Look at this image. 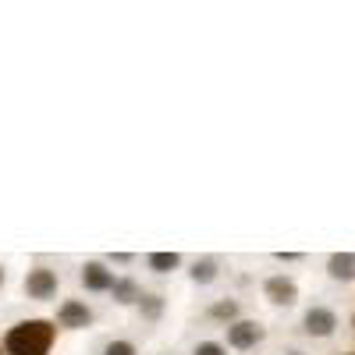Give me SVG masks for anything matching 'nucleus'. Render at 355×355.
Masks as SVG:
<instances>
[{
  "mask_svg": "<svg viewBox=\"0 0 355 355\" xmlns=\"http://www.w3.org/2000/svg\"><path fill=\"white\" fill-rule=\"evenodd\" d=\"M53 334L57 331L50 320H25L8 331L4 348H8V355H46L53 345Z\"/></svg>",
  "mask_w": 355,
  "mask_h": 355,
  "instance_id": "1",
  "label": "nucleus"
},
{
  "mask_svg": "<svg viewBox=\"0 0 355 355\" xmlns=\"http://www.w3.org/2000/svg\"><path fill=\"white\" fill-rule=\"evenodd\" d=\"M25 291H28V299H50V295L57 291V277H53V270H46V266H36V270H28V277H25Z\"/></svg>",
  "mask_w": 355,
  "mask_h": 355,
  "instance_id": "2",
  "label": "nucleus"
},
{
  "mask_svg": "<svg viewBox=\"0 0 355 355\" xmlns=\"http://www.w3.org/2000/svg\"><path fill=\"white\" fill-rule=\"evenodd\" d=\"M259 338H263V327L252 323V320H239V323H231V327H227V341L234 348H252Z\"/></svg>",
  "mask_w": 355,
  "mask_h": 355,
  "instance_id": "3",
  "label": "nucleus"
},
{
  "mask_svg": "<svg viewBox=\"0 0 355 355\" xmlns=\"http://www.w3.org/2000/svg\"><path fill=\"white\" fill-rule=\"evenodd\" d=\"M334 327H338V316H334L331 309L313 306V309L306 313V331H309V334H316V338H327V334H334Z\"/></svg>",
  "mask_w": 355,
  "mask_h": 355,
  "instance_id": "4",
  "label": "nucleus"
},
{
  "mask_svg": "<svg viewBox=\"0 0 355 355\" xmlns=\"http://www.w3.org/2000/svg\"><path fill=\"white\" fill-rule=\"evenodd\" d=\"M82 284H85L89 291H110L117 281H114V274L107 270L103 263H85V270H82Z\"/></svg>",
  "mask_w": 355,
  "mask_h": 355,
  "instance_id": "5",
  "label": "nucleus"
},
{
  "mask_svg": "<svg viewBox=\"0 0 355 355\" xmlns=\"http://www.w3.org/2000/svg\"><path fill=\"white\" fill-rule=\"evenodd\" d=\"M266 295H270V302H277V306H291L299 291H295L291 277H270L266 281Z\"/></svg>",
  "mask_w": 355,
  "mask_h": 355,
  "instance_id": "6",
  "label": "nucleus"
},
{
  "mask_svg": "<svg viewBox=\"0 0 355 355\" xmlns=\"http://www.w3.org/2000/svg\"><path fill=\"white\" fill-rule=\"evenodd\" d=\"M57 320H61V327H89V320H93V313H89L82 302H64L61 313H57Z\"/></svg>",
  "mask_w": 355,
  "mask_h": 355,
  "instance_id": "7",
  "label": "nucleus"
},
{
  "mask_svg": "<svg viewBox=\"0 0 355 355\" xmlns=\"http://www.w3.org/2000/svg\"><path fill=\"white\" fill-rule=\"evenodd\" d=\"M327 270L338 281H355V252H334L331 263H327Z\"/></svg>",
  "mask_w": 355,
  "mask_h": 355,
  "instance_id": "8",
  "label": "nucleus"
},
{
  "mask_svg": "<svg viewBox=\"0 0 355 355\" xmlns=\"http://www.w3.org/2000/svg\"><path fill=\"white\" fill-rule=\"evenodd\" d=\"M150 266H153V270H160V274H167V270H174V266H178V252H153L150 256Z\"/></svg>",
  "mask_w": 355,
  "mask_h": 355,
  "instance_id": "9",
  "label": "nucleus"
},
{
  "mask_svg": "<svg viewBox=\"0 0 355 355\" xmlns=\"http://www.w3.org/2000/svg\"><path fill=\"white\" fill-rule=\"evenodd\" d=\"M114 295H117L121 302H135V299H142L139 288H135L132 281H117V284H114Z\"/></svg>",
  "mask_w": 355,
  "mask_h": 355,
  "instance_id": "10",
  "label": "nucleus"
},
{
  "mask_svg": "<svg viewBox=\"0 0 355 355\" xmlns=\"http://www.w3.org/2000/svg\"><path fill=\"white\" fill-rule=\"evenodd\" d=\"M214 274H217V263H214V259L196 263V270H192V277H196V281H214Z\"/></svg>",
  "mask_w": 355,
  "mask_h": 355,
  "instance_id": "11",
  "label": "nucleus"
},
{
  "mask_svg": "<svg viewBox=\"0 0 355 355\" xmlns=\"http://www.w3.org/2000/svg\"><path fill=\"white\" fill-rule=\"evenodd\" d=\"M103 355H135V345H128V341H110Z\"/></svg>",
  "mask_w": 355,
  "mask_h": 355,
  "instance_id": "12",
  "label": "nucleus"
},
{
  "mask_svg": "<svg viewBox=\"0 0 355 355\" xmlns=\"http://www.w3.org/2000/svg\"><path fill=\"white\" fill-rule=\"evenodd\" d=\"M196 355H224V348H220L217 341H202V345L196 348Z\"/></svg>",
  "mask_w": 355,
  "mask_h": 355,
  "instance_id": "13",
  "label": "nucleus"
},
{
  "mask_svg": "<svg viewBox=\"0 0 355 355\" xmlns=\"http://www.w3.org/2000/svg\"><path fill=\"white\" fill-rule=\"evenodd\" d=\"M210 313H214V316H227V320H231L234 313H239V306H234V302H220V306H214Z\"/></svg>",
  "mask_w": 355,
  "mask_h": 355,
  "instance_id": "14",
  "label": "nucleus"
},
{
  "mask_svg": "<svg viewBox=\"0 0 355 355\" xmlns=\"http://www.w3.org/2000/svg\"><path fill=\"white\" fill-rule=\"evenodd\" d=\"M142 306H146V313H150V316L160 313V299H153V295H150V299H142Z\"/></svg>",
  "mask_w": 355,
  "mask_h": 355,
  "instance_id": "15",
  "label": "nucleus"
},
{
  "mask_svg": "<svg viewBox=\"0 0 355 355\" xmlns=\"http://www.w3.org/2000/svg\"><path fill=\"white\" fill-rule=\"evenodd\" d=\"M0 284H4V270H0Z\"/></svg>",
  "mask_w": 355,
  "mask_h": 355,
  "instance_id": "16",
  "label": "nucleus"
},
{
  "mask_svg": "<svg viewBox=\"0 0 355 355\" xmlns=\"http://www.w3.org/2000/svg\"><path fill=\"white\" fill-rule=\"evenodd\" d=\"M288 355H302V352H288Z\"/></svg>",
  "mask_w": 355,
  "mask_h": 355,
  "instance_id": "17",
  "label": "nucleus"
}]
</instances>
